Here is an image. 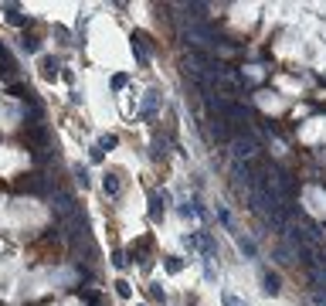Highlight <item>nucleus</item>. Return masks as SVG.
<instances>
[{"mask_svg": "<svg viewBox=\"0 0 326 306\" xmlns=\"http://www.w3.org/2000/svg\"><path fill=\"white\" fill-rule=\"evenodd\" d=\"M231 147H234V160H238V163H241V160L248 163L251 156L258 153V143H255V136H238V140H231Z\"/></svg>", "mask_w": 326, "mask_h": 306, "instance_id": "obj_1", "label": "nucleus"}, {"mask_svg": "<svg viewBox=\"0 0 326 306\" xmlns=\"http://www.w3.org/2000/svg\"><path fill=\"white\" fill-rule=\"evenodd\" d=\"M217 113L224 116L228 123H245V106L231 102V99H217Z\"/></svg>", "mask_w": 326, "mask_h": 306, "instance_id": "obj_2", "label": "nucleus"}, {"mask_svg": "<svg viewBox=\"0 0 326 306\" xmlns=\"http://www.w3.org/2000/svg\"><path fill=\"white\" fill-rule=\"evenodd\" d=\"M51 201H55V211L61 214V218H75V197H72L68 191H55Z\"/></svg>", "mask_w": 326, "mask_h": 306, "instance_id": "obj_3", "label": "nucleus"}, {"mask_svg": "<svg viewBox=\"0 0 326 306\" xmlns=\"http://www.w3.org/2000/svg\"><path fill=\"white\" fill-rule=\"evenodd\" d=\"M262 289L275 296V293L282 289V279H279V272H272V269H262Z\"/></svg>", "mask_w": 326, "mask_h": 306, "instance_id": "obj_4", "label": "nucleus"}, {"mask_svg": "<svg viewBox=\"0 0 326 306\" xmlns=\"http://www.w3.org/2000/svg\"><path fill=\"white\" fill-rule=\"evenodd\" d=\"M0 72H3V78H14V72H17V68H14V58L7 55L3 44H0Z\"/></svg>", "mask_w": 326, "mask_h": 306, "instance_id": "obj_5", "label": "nucleus"}, {"mask_svg": "<svg viewBox=\"0 0 326 306\" xmlns=\"http://www.w3.org/2000/svg\"><path fill=\"white\" fill-rule=\"evenodd\" d=\"M167 201H170L167 194H153V201H150V214H153V218H160V214H163V208H167Z\"/></svg>", "mask_w": 326, "mask_h": 306, "instance_id": "obj_6", "label": "nucleus"}, {"mask_svg": "<svg viewBox=\"0 0 326 306\" xmlns=\"http://www.w3.org/2000/svg\"><path fill=\"white\" fill-rule=\"evenodd\" d=\"M102 187H106V194H119V173H106V177H102Z\"/></svg>", "mask_w": 326, "mask_h": 306, "instance_id": "obj_7", "label": "nucleus"}, {"mask_svg": "<svg viewBox=\"0 0 326 306\" xmlns=\"http://www.w3.org/2000/svg\"><path fill=\"white\" fill-rule=\"evenodd\" d=\"M238 249L245 252L248 259H255V242H251V238H245V235H238Z\"/></svg>", "mask_w": 326, "mask_h": 306, "instance_id": "obj_8", "label": "nucleus"}, {"mask_svg": "<svg viewBox=\"0 0 326 306\" xmlns=\"http://www.w3.org/2000/svg\"><path fill=\"white\" fill-rule=\"evenodd\" d=\"M153 109H156V92H146V99H143V113L153 116Z\"/></svg>", "mask_w": 326, "mask_h": 306, "instance_id": "obj_9", "label": "nucleus"}, {"mask_svg": "<svg viewBox=\"0 0 326 306\" xmlns=\"http://www.w3.org/2000/svg\"><path fill=\"white\" fill-rule=\"evenodd\" d=\"M217 218H221V225H224V228H234V225H231V211L228 208H224V204H217Z\"/></svg>", "mask_w": 326, "mask_h": 306, "instance_id": "obj_10", "label": "nucleus"}, {"mask_svg": "<svg viewBox=\"0 0 326 306\" xmlns=\"http://www.w3.org/2000/svg\"><path fill=\"white\" fill-rule=\"evenodd\" d=\"M10 24H17V27H20V24H27V17L20 14L17 7H10Z\"/></svg>", "mask_w": 326, "mask_h": 306, "instance_id": "obj_11", "label": "nucleus"}, {"mask_svg": "<svg viewBox=\"0 0 326 306\" xmlns=\"http://www.w3.org/2000/svg\"><path fill=\"white\" fill-rule=\"evenodd\" d=\"M44 75H58V61L55 58H44Z\"/></svg>", "mask_w": 326, "mask_h": 306, "instance_id": "obj_12", "label": "nucleus"}, {"mask_svg": "<svg viewBox=\"0 0 326 306\" xmlns=\"http://www.w3.org/2000/svg\"><path fill=\"white\" fill-rule=\"evenodd\" d=\"M24 51H41V41L38 38H24Z\"/></svg>", "mask_w": 326, "mask_h": 306, "instance_id": "obj_13", "label": "nucleus"}, {"mask_svg": "<svg viewBox=\"0 0 326 306\" xmlns=\"http://www.w3.org/2000/svg\"><path fill=\"white\" fill-rule=\"evenodd\" d=\"M180 269H184V262H180V259H167V272H180Z\"/></svg>", "mask_w": 326, "mask_h": 306, "instance_id": "obj_14", "label": "nucleus"}, {"mask_svg": "<svg viewBox=\"0 0 326 306\" xmlns=\"http://www.w3.org/2000/svg\"><path fill=\"white\" fill-rule=\"evenodd\" d=\"M115 293H119L122 300H129V283H122V279H119V283H115Z\"/></svg>", "mask_w": 326, "mask_h": 306, "instance_id": "obj_15", "label": "nucleus"}, {"mask_svg": "<svg viewBox=\"0 0 326 306\" xmlns=\"http://www.w3.org/2000/svg\"><path fill=\"white\" fill-rule=\"evenodd\" d=\"M221 300H224V306H245V303H241V300H238V296H231V293H224Z\"/></svg>", "mask_w": 326, "mask_h": 306, "instance_id": "obj_16", "label": "nucleus"}, {"mask_svg": "<svg viewBox=\"0 0 326 306\" xmlns=\"http://www.w3.org/2000/svg\"><path fill=\"white\" fill-rule=\"evenodd\" d=\"M112 262H115V269H126V255H122V252H115Z\"/></svg>", "mask_w": 326, "mask_h": 306, "instance_id": "obj_17", "label": "nucleus"}, {"mask_svg": "<svg viewBox=\"0 0 326 306\" xmlns=\"http://www.w3.org/2000/svg\"><path fill=\"white\" fill-rule=\"evenodd\" d=\"M316 306H326V300H320V303H316Z\"/></svg>", "mask_w": 326, "mask_h": 306, "instance_id": "obj_18", "label": "nucleus"}]
</instances>
